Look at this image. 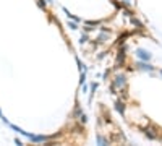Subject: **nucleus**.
<instances>
[{"mask_svg":"<svg viewBox=\"0 0 162 146\" xmlns=\"http://www.w3.org/2000/svg\"><path fill=\"white\" fill-rule=\"evenodd\" d=\"M125 85H126V76H125V75H120V76H117V80L112 83V91H115L117 86H118V88H123Z\"/></svg>","mask_w":162,"mask_h":146,"instance_id":"obj_1","label":"nucleus"},{"mask_svg":"<svg viewBox=\"0 0 162 146\" xmlns=\"http://www.w3.org/2000/svg\"><path fill=\"white\" fill-rule=\"evenodd\" d=\"M140 55H141L143 58H148V55H146V52H144V50H140Z\"/></svg>","mask_w":162,"mask_h":146,"instance_id":"obj_2","label":"nucleus"}]
</instances>
